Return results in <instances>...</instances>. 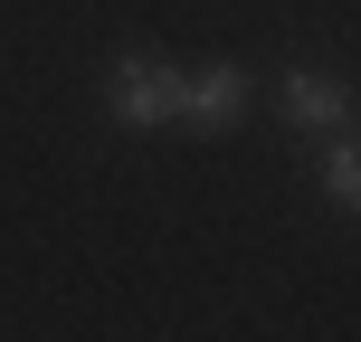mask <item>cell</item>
Instances as JSON below:
<instances>
[{
    "instance_id": "6da1fadb",
    "label": "cell",
    "mask_w": 361,
    "mask_h": 342,
    "mask_svg": "<svg viewBox=\"0 0 361 342\" xmlns=\"http://www.w3.org/2000/svg\"><path fill=\"white\" fill-rule=\"evenodd\" d=\"M105 114H114V124H133V133L180 124V67H162V57H114V76H105Z\"/></svg>"
},
{
    "instance_id": "7a4b0ae2",
    "label": "cell",
    "mask_w": 361,
    "mask_h": 342,
    "mask_svg": "<svg viewBox=\"0 0 361 342\" xmlns=\"http://www.w3.org/2000/svg\"><path fill=\"white\" fill-rule=\"evenodd\" d=\"M247 67H238V57H228V67H200V76H180V124H190V133H228L238 124V114H247Z\"/></svg>"
},
{
    "instance_id": "3957f363",
    "label": "cell",
    "mask_w": 361,
    "mask_h": 342,
    "mask_svg": "<svg viewBox=\"0 0 361 342\" xmlns=\"http://www.w3.org/2000/svg\"><path fill=\"white\" fill-rule=\"evenodd\" d=\"M276 114H286L295 133H333V124H352V86H343V76H305V67H295L286 86H276Z\"/></svg>"
},
{
    "instance_id": "277c9868",
    "label": "cell",
    "mask_w": 361,
    "mask_h": 342,
    "mask_svg": "<svg viewBox=\"0 0 361 342\" xmlns=\"http://www.w3.org/2000/svg\"><path fill=\"white\" fill-rule=\"evenodd\" d=\"M324 190H333V209H352V200H361V152H352V124H333V143H324Z\"/></svg>"
}]
</instances>
